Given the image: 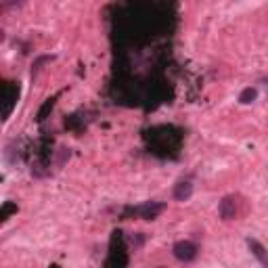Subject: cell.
<instances>
[{
    "mask_svg": "<svg viewBox=\"0 0 268 268\" xmlns=\"http://www.w3.org/2000/svg\"><path fill=\"white\" fill-rule=\"evenodd\" d=\"M13 211H17V205H15V203H7L5 209H3V220H7V218L13 214Z\"/></svg>",
    "mask_w": 268,
    "mask_h": 268,
    "instance_id": "8",
    "label": "cell"
},
{
    "mask_svg": "<svg viewBox=\"0 0 268 268\" xmlns=\"http://www.w3.org/2000/svg\"><path fill=\"white\" fill-rule=\"evenodd\" d=\"M174 256L180 260V262H191L195 260L197 256V245L193 241H178L174 245Z\"/></svg>",
    "mask_w": 268,
    "mask_h": 268,
    "instance_id": "2",
    "label": "cell"
},
{
    "mask_svg": "<svg viewBox=\"0 0 268 268\" xmlns=\"http://www.w3.org/2000/svg\"><path fill=\"white\" fill-rule=\"evenodd\" d=\"M247 245H249V249H251L253 256L260 260V264H262L264 268H268V251H266V247H264L260 241H256V239H247Z\"/></svg>",
    "mask_w": 268,
    "mask_h": 268,
    "instance_id": "3",
    "label": "cell"
},
{
    "mask_svg": "<svg viewBox=\"0 0 268 268\" xmlns=\"http://www.w3.org/2000/svg\"><path fill=\"white\" fill-rule=\"evenodd\" d=\"M235 214H237L235 199H233V197H224V199L220 201V216L224 220H231V218H235Z\"/></svg>",
    "mask_w": 268,
    "mask_h": 268,
    "instance_id": "5",
    "label": "cell"
},
{
    "mask_svg": "<svg viewBox=\"0 0 268 268\" xmlns=\"http://www.w3.org/2000/svg\"><path fill=\"white\" fill-rule=\"evenodd\" d=\"M52 105H55V98H48V101L44 103V107L40 109V114H38V120H40V122H42V120L46 118V114H48V111L52 109Z\"/></svg>",
    "mask_w": 268,
    "mask_h": 268,
    "instance_id": "7",
    "label": "cell"
},
{
    "mask_svg": "<svg viewBox=\"0 0 268 268\" xmlns=\"http://www.w3.org/2000/svg\"><path fill=\"white\" fill-rule=\"evenodd\" d=\"M164 209H166L164 203L147 201V203L136 205V207H126L124 209V216H138V218H145V220H153V218H157Z\"/></svg>",
    "mask_w": 268,
    "mask_h": 268,
    "instance_id": "1",
    "label": "cell"
},
{
    "mask_svg": "<svg viewBox=\"0 0 268 268\" xmlns=\"http://www.w3.org/2000/svg\"><path fill=\"white\" fill-rule=\"evenodd\" d=\"M191 195H193V185L189 180H182L174 187V199H178V201H187Z\"/></svg>",
    "mask_w": 268,
    "mask_h": 268,
    "instance_id": "4",
    "label": "cell"
},
{
    "mask_svg": "<svg viewBox=\"0 0 268 268\" xmlns=\"http://www.w3.org/2000/svg\"><path fill=\"white\" fill-rule=\"evenodd\" d=\"M256 96H258V90L256 88H245L241 92V96H239V101H241V103H251Z\"/></svg>",
    "mask_w": 268,
    "mask_h": 268,
    "instance_id": "6",
    "label": "cell"
}]
</instances>
